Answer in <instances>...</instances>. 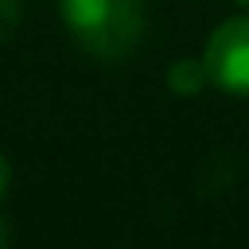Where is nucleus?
<instances>
[{
	"label": "nucleus",
	"mask_w": 249,
	"mask_h": 249,
	"mask_svg": "<svg viewBox=\"0 0 249 249\" xmlns=\"http://www.w3.org/2000/svg\"><path fill=\"white\" fill-rule=\"evenodd\" d=\"M8 179H12V163H8V156L0 152V198H4V191H8Z\"/></svg>",
	"instance_id": "4"
},
{
	"label": "nucleus",
	"mask_w": 249,
	"mask_h": 249,
	"mask_svg": "<svg viewBox=\"0 0 249 249\" xmlns=\"http://www.w3.org/2000/svg\"><path fill=\"white\" fill-rule=\"evenodd\" d=\"M210 82L233 97H249V16L226 19L206 43Z\"/></svg>",
	"instance_id": "2"
},
{
	"label": "nucleus",
	"mask_w": 249,
	"mask_h": 249,
	"mask_svg": "<svg viewBox=\"0 0 249 249\" xmlns=\"http://www.w3.org/2000/svg\"><path fill=\"white\" fill-rule=\"evenodd\" d=\"M237 4H249V0H237Z\"/></svg>",
	"instance_id": "6"
},
{
	"label": "nucleus",
	"mask_w": 249,
	"mask_h": 249,
	"mask_svg": "<svg viewBox=\"0 0 249 249\" xmlns=\"http://www.w3.org/2000/svg\"><path fill=\"white\" fill-rule=\"evenodd\" d=\"M62 23L86 54L121 62L140 43L144 8L140 0H62Z\"/></svg>",
	"instance_id": "1"
},
{
	"label": "nucleus",
	"mask_w": 249,
	"mask_h": 249,
	"mask_svg": "<svg viewBox=\"0 0 249 249\" xmlns=\"http://www.w3.org/2000/svg\"><path fill=\"white\" fill-rule=\"evenodd\" d=\"M206 78H210V70H206V58H202V62H198V58H179V62L167 70V86H171L175 93H183V97L198 93Z\"/></svg>",
	"instance_id": "3"
},
{
	"label": "nucleus",
	"mask_w": 249,
	"mask_h": 249,
	"mask_svg": "<svg viewBox=\"0 0 249 249\" xmlns=\"http://www.w3.org/2000/svg\"><path fill=\"white\" fill-rule=\"evenodd\" d=\"M8 233H12V230H8V222H4V218H0V245H4V241H8Z\"/></svg>",
	"instance_id": "5"
}]
</instances>
